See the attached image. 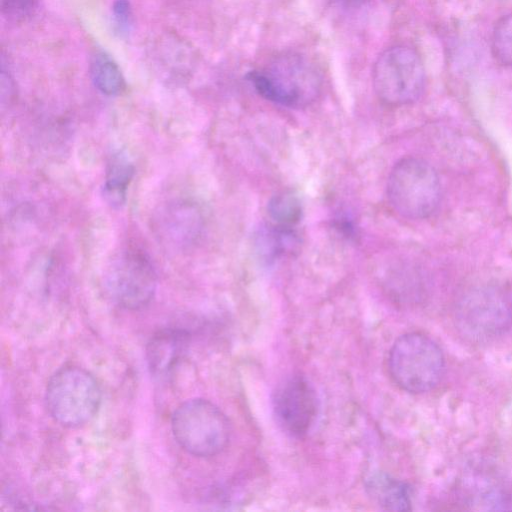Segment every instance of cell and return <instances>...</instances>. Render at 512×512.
<instances>
[{"mask_svg":"<svg viewBox=\"0 0 512 512\" xmlns=\"http://www.w3.org/2000/svg\"><path fill=\"white\" fill-rule=\"evenodd\" d=\"M248 78L262 97L290 108L311 104L322 87L316 67L299 54L277 57L265 68L250 72Z\"/></svg>","mask_w":512,"mask_h":512,"instance_id":"obj_1","label":"cell"},{"mask_svg":"<svg viewBox=\"0 0 512 512\" xmlns=\"http://www.w3.org/2000/svg\"><path fill=\"white\" fill-rule=\"evenodd\" d=\"M386 194L390 207L399 216L421 220L437 209L441 184L436 170L427 161L404 157L389 173Z\"/></svg>","mask_w":512,"mask_h":512,"instance_id":"obj_2","label":"cell"},{"mask_svg":"<svg viewBox=\"0 0 512 512\" xmlns=\"http://www.w3.org/2000/svg\"><path fill=\"white\" fill-rule=\"evenodd\" d=\"M102 391L88 370L76 365L58 369L48 380L45 404L50 416L63 426L78 427L97 414Z\"/></svg>","mask_w":512,"mask_h":512,"instance_id":"obj_3","label":"cell"},{"mask_svg":"<svg viewBox=\"0 0 512 512\" xmlns=\"http://www.w3.org/2000/svg\"><path fill=\"white\" fill-rule=\"evenodd\" d=\"M176 442L196 457H211L222 452L231 436V424L224 412L203 398L182 402L171 417Z\"/></svg>","mask_w":512,"mask_h":512,"instance_id":"obj_4","label":"cell"},{"mask_svg":"<svg viewBox=\"0 0 512 512\" xmlns=\"http://www.w3.org/2000/svg\"><path fill=\"white\" fill-rule=\"evenodd\" d=\"M388 371L394 383L410 393L432 390L444 372V356L430 337L411 332L400 336L388 356Z\"/></svg>","mask_w":512,"mask_h":512,"instance_id":"obj_5","label":"cell"},{"mask_svg":"<svg viewBox=\"0 0 512 512\" xmlns=\"http://www.w3.org/2000/svg\"><path fill=\"white\" fill-rule=\"evenodd\" d=\"M455 322L459 331L472 340L501 336L512 326V299L499 286L473 287L458 299Z\"/></svg>","mask_w":512,"mask_h":512,"instance_id":"obj_6","label":"cell"},{"mask_svg":"<svg viewBox=\"0 0 512 512\" xmlns=\"http://www.w3.org/2000/svg\"><path fill=\"white\" fill-rule=\"evenodd\" d=\"M104 290L117 306L137 310L150 303L157 288V275L147 254L137 247L117 252L103 276Z\"/></svg>","mask_w":512,"mask_h":512,"instance_id":"obj_7","label":"cell"},{"mask_svg":"<svg viewBox=\"0 0 512 512\" xmlns=\"http://www.w3.org/2000/svg\"><path fill=\"white\" fill-rule=\"evenodd\" d=\"M372 81L376 95L385 104H411L420 98L425 88L423 62L411 47H390L375 62Z\"/></svg>","mask_w":512,"mask_h":512,"instance_id":"obj_8","label":"cell"},{"mask_svg":"<svg viewBox=\"0 0 512 512\" xmlns=\"http://www.w3.org/2000/svg\"><path fill=\"white\" fill-rule=\"evenodd\" d=\"M318 398L313 386L302 376L281 384L273 398V410L280 427L290 436L302 437L313 426L318 414Z\"/></svg>","mask_w":512,"mask_h":512,"instance_id":"obj_9","label":"cell"},{"mask_svg":"<svg viewBox=\"0 0 512 512\" xmlns=\"http://www.w3.org/2000/svg\"><path fill=\"white\" fill-rule=\"evenodd\" d=\"M156 223L161 238L179 248L193 244L202 231L199 210L186 202L168 205L160 212Z\"/></svg>","mask_w":512,"mask_h":512,"instance_id":"obj_10","label":"cell"},{"mask_svg":"<svg viewBox=\"0 0 512 512\" xmlns=\"http://www.w3.org/2000/svg\"><path fill=\"white\" fill-rule=\"evenodd\" d=\"M187 348V334L180 329H163L151 337L146 346V358L151 373L168 376L178 365Z\"/></svg>","mask_w":512,"mask_h":512,"instance_id":"obj_11","label":"cell"},{"mask_svg":"<svg viewBox=\"0 0 512 512\" xmlns=\"http://www.w3.org/2000/svg\"><path fill=\"white\" fill-rule=\"evenodd\" d=\"M366 490L377 504L390 511H407L411 508L409 487L385 473L371 475Z\"/></svg>","mask_w":512,"mask_h":512,"instance_id":"obj_12","label":"cell"},{"mask_svg":"<svg viewBox=\"0 0 512 512\" xmlns=\"http://www.w3.org/2000/svg\"><path fill=\"white\" fill-rule=\"evenodd\" d=\"M134 175V166L126 155L118 152L108 163L104 196L112 206H121L126 199V191Z\"/></svg>","mask_w":512,"mask_h":512,"instance_id":"obj_13","label":"cell"},{"mask_svg":"<svg viewBox=\"0 0 512 512\" xmlns=\"http://www.w3.org/2000/svg\"><path fill=\"white\" fill-rule=\"evenodd\" d=\"M90 76L95 87L112 96L124 89V79L117 64L103 51L95 52L90 59Z\"/></svg>","mask_w":512,"mask_h":512,"instance_id":"obj_14","label":"cell"},{"mask_svg":"<svg viewBox=\"0 0 512 512\" xmlns=\"http://www.w3.org/2000/svg\"><path fill=\"white\" fill-rule=\"evenodd\" d=\"M273 225L293 228L302 217L300 199L290 191H282L274 195L267 206Z\"/></svg>","mask_w":512,"mask_h":512,"instance_id":"obj_15","label":"cell"},{"mask_svg":"<svg viewBox=\"0 0 512 512\" xmlns=\"http://www.w3.org/2000/svg\"><path fill=\"white\" fill-rule=\"evenodd\" d=\"M492 50L499 62L512 68V14L497 22L492 35Z\"/></svg>","mask_w":512,"mask_h":512,"instance_id":"obj_16","label":"cell"},{"mask_svg":"<svg viewBox=\"0 0 512 512\" xmlns=\"http://www.w3.org/2000/svg\"><path fill=\"white\" fill-rule=\"evenodd\" d=\"M38 5V0H1V13L9 22L23 23L35 15Z\"/></svg>","mask_w":512,"mask_h":512,"instance_id":"obj_17","label":"cell"},{"mask_svg":"<svg viewBox=\"0 0 512 512\" xmlns=\"http://www.w3.org/2000/svg\"><path fill=\"white\" fill-rule=\"evenodd\" d=\"M114 16L122 28L127 27L131 15L129 3L126 0H117L113 6Z\"/></svg>","mask_w":512,"mask_h":512,"instance_id":"obj_18","label":"cell"}]
</instances>
